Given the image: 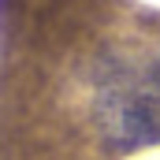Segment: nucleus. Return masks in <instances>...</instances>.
<instances>
[{
  "label": "nucleus",
  "instance_id": "1",
  "mask_svg": "<svg viewBox=\"0 0 160 160\" xmlns=\"http://www.w3.org/2000/svg\"><path fill=\"white\" fill-rule=\"evenodd\" d=\"M93 119L112 149H142L160 142V67L116 60L93 93Z\"/></svg>",
  "mask_w": 160,
  "mask_h": 160
}]
</instances>
